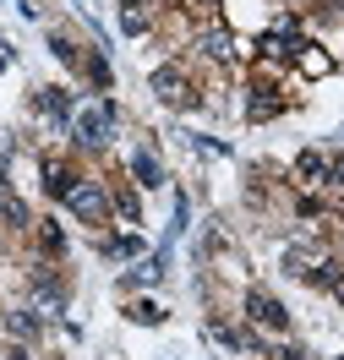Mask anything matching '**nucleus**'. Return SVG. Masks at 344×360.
<instances>
[{
    "label": "nucleus",
    "mask_w": 344,
    "mask_h": 360,
    "mask_svg": "<svg viewBox=\"0 0 344 360\" xmlns=\"http://www.w3.org/2000/svg\"><path fill=\"white\" fill-rule=\"evenodd\" d=\"M295 175L317 186V180H328V158H322V153H300L295 158Z\"/></svg>",
    "instance_id": "1a4fd4ad"
},
{
    "label": "nucleus",
    "mask_w": 344,
    "mask_h": 360,
    "mask_svg": "<svg viewBox=\"0 0 344 360\" xmlns=\"http://www.w3.org/2000/svg\"><path fill=\"white\" fill-rule=\"evenodd\" d=\"M71 186H77V180H71L66 169H55V164H49V191H55V197H66Z\"/></svg>",
    "instance_id": "f8f14e48"
},
{
    "label": "nucleus",
    "mask_w": 344,
    "mask_h": 360,
    "mask_svg": "<svg viewBox=\"0 0 344 360\" xmlns=\"http://www.w3.org/2000/svg\"><path fill=\"white\" fill-rule=\"evenodd\" d=\"M328 290H333V295H339V300H344V273H339V278H333V284H328Z\"/></svg>",
    "instance_id": "a211bd4d"
},
{
    "label": "nucleus",
    "mask_w": 344,
    "mask_h": 360,
    "mask_svg": "<svg viewBox=\"0 0 344 360\" xmlns=\"http://www.w3.org/2000/svg\"><path fill=\"white\" fill-rule=\"evenodd\" d=\"M203 55L208 60H235V39H229L224 27H208L203 33Z\"/></svg>",
    "instance_id": "39448f33"
},
{
    "label": "nucleus",
    "mask_w": 344,
    "mask_h": 360,
    "mask_svg": "<svg viewBox=\"0 0 344 360\" xmlns=\"http://www.w3.org/2000/svg\"><path fill=\"white\" fill-rule=\"evenodd\" d=\"M328 180H333V186H344V158H328Z\"/></svg>",
    "instance_id": "f3484780"
},
{
    "label": "nucleus",
    "mask_w": 344,
    "mask_h": 360,
    "mask_svg": "<svg viewBox=\"0 0 344 360\" xmlns=\"http://www.w3.org/2000/svg\"><path fill=\"white\" fill-rule=\"evenodd\" d=\"M132 175H137V186L153 191V186L164 180V169H159V158H153V153H132Z\"/></svg>",
    "instance_id": "423d86ee"
},
{
    "label": "nucleus",
    "mask_w": 344,
    "mask_h": 360,
    "mask_svg": "<svg viewBox=\"0 0 344 360\" xmlns=\"http://www.w3.org/2000/svg\"><path fill=\"white\" fill-rule=\"evenodd\" d=\"M39 110H44L49 120H71V93H60V88H44V93H39Z\"/></svg>",
    "instance_id": "0eeeda50"
},
{
    "label": "nucleus",
    "mask_w": 344,
    "mask_h": 360,
    "mask_svg": "<svg viewBox=\"0 0 344 360\" xmlns=\"http://www.w3.org/2000/svg\"><path fill=\"white\" fill-rule=\"evenodd\" d=\"M66 207L82 219V224H104V219H110V191H104L98 180H77L66 191Z\"/></svg>",
    "instance_id": "f257e3e1"
},
{
    "label": "nucleus",
    "mask_w": 344,
    "mask_h": 360,
    "mask_svg": "<svg viewBox=\"0 0 344 360\" xmlns=\"http://www.w3.org/2000/svg\"><path fill=\"white\" fill-rule=\"evenodd\" d=\"M104 251H110V257H132L137 240H132V235H120V240H104Z\"/></svg>",
    "instance_id": "4468645a"
},
{
    "label": "nucleus",
    "mask_w": 344,
    "mask_h": 360,
    "mask_svg": "<svg viewBox=\"0 0 344 360\" xmlns=\"http://www.w3.org/2000/svg\"><path fill=\"white\" fill-rule=\"evenodd\" d=\"M246 311H252V322H262V328H284V322H290V311L279 306L274 295H262V290L246 295Z\"/></svg>",
    "instance_id": "20e7f679"
},
{
    "label": "nucleus",
    "mask_w": 344,
    "mask_h": 360,
    "mask_svg": "<svg viewBox=\"0 0 344 360\" xmlns=\"http://www.w3.org/2000/svg\"><path fill=\"white\" fill-rule=\"evenodd\" d=\"M246 115H252V120H268V115H279V98L268 88H257V98L246 104Z\"/></svg>",
    "instance_id": "9b49d317"
},
{
    "label": "nucleus",
    "mask_w": 344,
    "mask_h": 360,
    "mask_svg": "<svg viewBox=\"0 0 344 360\" xmlns=\"http://www.w3.org/2000/svg\"><path fill=\"white\" fill-rule=\"evenodd\" d=\"M120 27L126 33H148V6H126L120 0Z\"/></svg>",
    "instance_id": "9d476101"
},
{
    "label": "nucleus",
    "mask_w": 344,
    "mask_h": 360,
    "mask_svg": "<svg viewBox=\"0 0 344 360\" xmlns=\"http://www.w3.org/2000/svg\"><path fill=\"white\" fill-rule=\"evenodd\" d=\"M115 131V110L110 104H88V110L77 115V126H71V136L82 142V148H104Z\"/></svg>",
    "instance_id": "f03ea898"
},
{
    "label": "nucleus",
    "mask_w": 344,
    "mask_h": 360,
    "mask_svg": "<svg viewBox=\"0 0 344 360\" xmlns=\"http://www.w3.org/2000/svg\"><path fill=\"white\" fill-rule=\"evenodd\" d=\"M6 333L11 338H39V316L33 311H6Z\"/></svg>",
    "instance_id": "6e6552de"
},
{
    "label": "nucleus",
    "mask_w": 344,
    "mask_h": 360,
    "mask_svg": "<svg viewBox=\"0 0 344 360\" xmlns=\"http://www.w3.org/2000/svg\"><path fill=\"white\" fill-rule=\"evenodd\" d=\"M132 316H137V322H159V306H148V300H137V306H132Z\"/></svg>",
    "instance_id": "2eb2a0df"
},
{
    "label": "nucleus",
    "mask_w": 344,
    "mask_h": 360,
    "mask_svg": "<svg viewBox=\"0 0 344 360\" xmlns=\"http://www.w3.org/2000/svg\"><path fill=\"white\" fill-rule=\"evenodd\" d=\"M300 66H306L312 77H317V71H328V55H300Z\"/></svg>",
    "instance_id": "dca6fc26"
},
{
    "label": "nucleus",
    "mask_w": 344,
    "mask_h": 360,
    "mask_svg": "<svg viewBox=\"0 0 344 360\" xmlns=\"http://www.w3.org/2000/svg\"><path fill=\"white\" fill-rule=\"evenodd\" d=\"M6 219H11V224H17V229H27V207L17 202V197H6Z\"/></svg>",
    "instance_id": "ddd939ff"
},
{
    "label": "nucleus",
    "mask_w": 344,
    "mask_h": 360,
    "mask_svg": "<svg viewBox=\"0 0 344 360\" xmlns=\"http://www.w3.org/2000/svg\"><path fill=\"white\" fill-rule=\"evenodd\" d=\"M153 93H159V104H170V110H186V104H191V88H186V77L175 66L153 71Z\"/></svg>",
    "instance_id": "7ed1b4c3"
}]
</instances>
